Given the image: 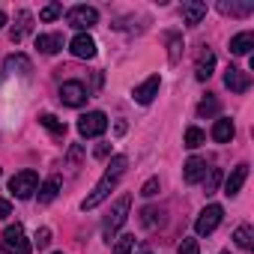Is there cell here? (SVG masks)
Segmentation results:
<instances>
[{"mask_svg": "<svg viewBox=\"0 0 254 254\" xmlns=\"http://www.w3.org/2000/svg\"><path fill=\"white\" fill-rule=\"evenodd\" d=\"M126 165H129V159H126L123 153L111 159V165H108V171L102 174V180L96 183V189H93V191H90V194L84 197V203H81V209H84V212L96 209V206H99V203H102V200H105V197H108V194L114 191V189H117L120 177L126 174Z\"/></svg>", "mask_w": 254, "mask_h": 254, "instance_id": "cell-1", "label": "cell"}, {"mask_svg": "<svg viewBox=\"0 0 254 254\" xmlns=\"http://www.w3.org/2000/svg\"><path fill=\"white\" fill-rule=\"evenodd\" d=\"M0 245H3V254H30V248H33V242L27 239L21 224H9L3 230V236H0Z\"/></svg>", "mask_w": 254, "mask_h": 254, "instance_id": "cell-2", "label": "cell"}, {"mask_svg": "<svg viewBox=\"0 0 254 254\" xmlns=\"http://www.w3.org/2000/svg\"><path fill=\"white\" fill-rule=\"evenodd\" d=\"M129 206H132V197L129 194H123L117 203H114V209L108 212V218H105V224H102V236L111 242L114 239V233L126 224V218H129Z\"/></svg>", "mask_w": 254, "mask_h": 254, "instance_id": "cell-3", "label": "cell"}, {"mask_svg": "<svg viewBox=\"0 0 254 254\" xmlns=\"http://www.w3.org/2000/svg\"><path fill=\"white\" fill-rule=\"evenodd\" d=\"M78 132H81L84 138H99V135H105V132H108V117H105L102 111L84 114V117L78 120Z\"/></svg>", "mask_w": 254, "mask_h": 254, "instance_id": "cell-4", "label": "cell"}, {"mask_svg": "<svg viewBox=\"0 0 254 254\" xmlns=\"http://www.w3.org/2000/svg\"><path fill=\"white\" fill-rule=\"evenodd\" d=\"M36 186H39L36 171H21V174H15V177L9 180V191H12L18 200H27V197L36 191Z\"/></svg>", "mask_w": 254, "mask_h": 254, "instance_id": "cell-5", "label": "cell"}, {"mask_svg": "<svg viewBox=\"0 0 254 254\" xmlns=\"http://www.w3.org/2000/svg\"><path fill=\"white\" fill-rule=\"evenodd\" d=\"M221 218H224V209H221L218 203H209V206L197 215V221H194V233H197V236H209V233L221 224Z\"/></svg>", "mask_w": 254, "mask_h": 254, "instance_id": "cell-6", "label": "cell"}, {"mask_svg": "<svg viewBox=\"0 0 254 254\" xmlns=\"http://www.w3.org/2000/svg\"><path fill=\"white\" fill-rule=\"evenodd\" d=\"M96 21H99V12L93 9V6H72L69 9V24L75 27V30H90V27H96Z\"/></svg>", "mask_w": 254, "mask_h": 254, "instance_id": "cell-7", "label": "cell"}, {"mask_svg": "<svg viewBox=\"0 0 254 254\" xmlns=\"http://www.w3.org/2000/svg\"><path fill=\"white\" fill-rule=\"evenodd\" d=\"M60 99H63V105H69V108H81V105L90 99V93H87V87H84L81 81H66V84L60 87Z\"/></svg>", "mask_w": 254, "mask_h": 254, "instance_id": "cell-8", "label": "cell"}, {"mask_svg": "<svg viewBox=\"0 0 254 254\" xmlns=\"http://www.w3.org/2000/svg\"><path fill=\"white\" fill-rule=\"evenodd\" d=\"M159 87H162V78H159V75H150L144 84H138V87H135L132 99H135L138 105H150V102L159 96Z\"/></svg>", "mask_w": 254, "mask_h": 254, "instance_id": "cell-9", "label": "cell"}, {"mask_svg": "<svg viewBox=\"0 0 254 254\" xmlns=\"http://www.w3.org/2000/svg\"><path fill=\"white\" fill-rule=\"evenodd\" d=\"M69 51L78 57V60H93L96 57V42L90 33H78L72 42H69Z\"/></svg>", "mask_w": 254, "mask_h": 254, "instance_id": "cell-10", "label": "cell"}, {"mask_svg": "<svg viewBox=\"0 0 254 254\" xmlns=\"http://www.w3.org/2000/svg\"><path fill=\"white\" fill-rule=\"evenodd\" d=\"M224 87H227L230 93H248V87H251V75L242 72V69H236V66H230V69L224 72Z\"/></svg>", "mask_w": 254, "mask_h": 254, "instance_id": "cell-11", "label": "cell"}, {"mask_svg": "<svg viewBox=\"0 0 254 254\" xmlns=\"http://www.w3.org/2000/svg\"><path fill=\"white\" fill-rule=\"evenodd\" d=\"M245 180H248V165L242 162V165H236V168H233V174L224 180V194H227V197L239 194V191H242V186H245Z\"/></svg>", "mask_w": 254, "mask_h": 254, "instance_id": "cell-12", "label": "cell"}, {"mask_svg": "<svg viewBox=\"0 0 254 254\" xmlns=\"http://www.w3.org/2000/svg\"><path fill=\"white\" fill-rule=\"evenodd\" d=\"M209 135H212V141H215V144H230V141H233V135H236V126H233V120L218 117Z\"/></svg>", "mask_w": 254, "mask_h": 254, "instance_id": "cell-13", "label": "cell"}, {"mask_svg": "<svg viewBox=\"0 0 254 254\" xmlns=\"http://www.w3.org/2000/svg\"><path fill=\"white\" fill-rule=\"evenodd\" d=\"M203 174H206V162H203V159H197V156H191V159L183 165V180H186L189 186L200 183V180H203Z\"/></svg>", "mask_w": 254, "mask_h": 254, "instance_id": "cell-14", "label": "cell"}, {"mask_svg": "<svg viewBox=\"0 0 254 254\" xmlns=\"http://www.w3.org/2000/svg\"><path fill=\"white\" fill-rule=\"evenodd\" d=\"M3 69H6L9 75H30V72H33V63H30L27 54H9L6 63H3Z\"/></svg>", "mask_w": 254, "mask_h": 254, "instance_id": "cell-15", "label": "cell"}, {"mask_svg": "<svg viewBox=\"0 0 254 254\" xmlns=\"http://www.w3.org/2000/svg\"><path fill=\"white\" fill-rule=\"evenodd\" d=\"M36 48H39L42 54H57V51L63 48V36H60V33H39V36H36Z\"/></svg>", "mask_w": 254, "mask_h": 254, "instance_id": "cell-16", "label": "cell"}, {"mask_svg": "<svg viewBox=\"0 0 254 254\" xmlns=\"http://www.w3.org/2000/svg\"><path fill=\"white\" fill-rule=\"evenodd\" d=\"M212 69H215V54H212V51H203V54L197 57L194 78H197V81H209V78H212Z\"/></svg>", "mask_w": 254, "mask_h": 254, "instance_id": "cell-17", "label": "cell"}, {"mask_svg": "<svg viewBox=\"0 0 254 254\" xmlns=\"http://www.w3.org/2000/svg\"><path fill=\"white\" fill-rule=\"evenodd\" d=\"M251 45H254V33H251V30H242V33H236V36L230 39V54L242 57V54L251 51Z\"/></svg>", "mask_w": 254, "mask_h": 254, "instance_id": "cell-18", "label": "cell"}, {"mask_svg": "<svg viewBox=\"0 0 254 254\" xmlns=\"http://www.w3.org/2000/svg\"><path fill=\"white\" fill-rule=\"evenodd\" d=\"M203 15H206V3H197V0L183 3V21H186V24H200Z\"/></svg>", "mask_w": 254, "mask_h": 254, "instance_id": "cell-19", "label": "cell"}, {"mask_svg": "<svg viewBox=\"0 0 254 254\" xmlns=\"http://www.w3.org/2000/svg\"><path fill=\"white\" fill-rule=\"evenodd\" d=\"M57 194H60V177H48L39 186V203H51Z\"/></svg>", "mask_w": 254, "mask_h": 254, "instance_id": "cell-20", "label": "cell"}, {"mask_svg": "<svg viewBox=\"0 0 254 254\" xmlns=\"http://www.w3.org/2000/svg\"><path fill=\"white\" fill-rule=\"evenodd\" d=\"M30 21H33V15L27 12V9H21L18 12V24L9 30V36H12V42H21L24 36H27V30H30Z\"/></svg>", "mask_w": 254, "mask_h": 254, "instance_id": "cell-21", "label": "cell"}, {"mask_svg": "<svg viewBox=\"0 0 254 254\" xmlns=\"http://www.w3.org/2000/svg\"><path fill=\"white\" fill-rule=\"evenodd\" d=\"M233 242H236L242 251H251V248H254V230H251L248 224L236 227V233H233Z\"/></svg>", "mask_w": 254, "mask_h": 254, "instance_id": "cell-22", "label": "cell"}, {"mask_svg": "<svg viewBox=\"0 0 254 254\" xmlns=\"http://www.w3.org/2000/svg\"><path fill=\"white\" fill-rule=\"evenodd\" d=\"M39 123L45 126L51 135H57V138H63V135H66V123H63V120H57L54 114H42V117H39Z\"/></svg>", "mask_w": 254, "mask_h": 254, "instance_id": "cell-23", "label": "cell"}, {"mask_svg": "<svg viewBox=\"0 0 254 254\" xmlns=\"http://www.w3.org/2000/svg\"><path fill=\"white\" fill-rule=\"evenodd\" d=\"M162 221H165V209L147 206V209L141 212V224H144V227H156V224H162Z\"/></svg>", "mask_w": 254, "mask_h": 254, "instance_id": "cell-24", "label": "cell"}, {"mask_svg": "<svg viewBox=\"0 0 254 254\" xmlns=\"http://www.w3.org/2000/svg\"><path fill=\"white\" fill-rule=\"evenodd\" d=\"M203 141H206V135L197 129V126H189V129H186V147H189V150H197Z\"/></svg>", "mask_w": 254, "mask_h": 254, "instance_id": "cell-25", "label": "cell"}, {"mask_svg": "<svg viewBox=\"0 0 254 254\" xmlns=\"http://www.w3.org/2000/svg\"><path fill=\"white\" fill-rule=\"evenodd\" d=\"M218 183H221V171H218V168H206V174H203V186H206V194H212V191L218 189Z\"/></svg>", "mask_w": 254, "mask_h": 254, "instance_id": "cell-26", "label": "cell"}, {"mask_svg": "<svg viewBox=\"0 0 254 254\" xmlns=\"http://www.w3.org/2000/svg\"><path fill=\"white\" fill-rule=\"evenodd\" d=\"M132 251H135V236L123 233V236L117 239V245H114V254H132Z\"/></svg>", "mask_w": 254, "mask_h": 254, "instance_id": "cell-27", "label": "cell"}, {"mask_svg": "<svg viewBox=\"0 0 254 254\" xmlns=\"http://www.w3.org/2000/svg\"><path fill=\"white\" fill-rule=\"evenodd\" d=\"M218 9H221V12H230V15H248L254 6H251V3H221Z\"/></svg>", "mask_w": 254, "mask_h": 254, "instance_id": "cell-28", "label": "cell"}, {"mask_svg": "<svg viewBox=\"0 0 254 254\" xmlns=\"http://www.w3.org/2000/svg\"><path fill=\"white\" fill-rule=\"evenodd\" d=\"M197 114H200V117H212V114H218V99H203V102L197 105Z\"/></svg>", "mask_w": 254, "mask_h": 254, "instance_id": "cell-29", "label": "cell"}, {"mask_svg": "<svg viewBox=\"0 0 254 254\" xmlns=\"http://www.w3.org/2000/svg\"><path fill=\"white\" fill-rule=\"evenodd\" d=\"M57 15H63V6H60V3H48V6L39 12V18H42V21H54Z\"/></svg>", "mask_w": 254, "mask_h": 254, "instance_id": "cell-30", "label": "cell"}, {"mask_svg": "<svg viewBox=\"0 0 254 254\" xmlns=\"http://www.w3.org/2000/svg\"><path fill=\"white\" fill-rule=\"evenodd\" d=\"M168 42H171V60H180V48H183L180 33H168Z\"/></svg>", "mask_w": 254, "mask_h": 254, "instance_id": "cell-31", "label": "cell"}, {"mask_svg": "<svg viewBox=\"0 0 254 254\" xmlns=\"http://www.w3.org/2000/svg\"><path fill=\"white\" fill-rule=\"evenodd\" d=\"M156 191H159V177H150V180L141 186V194H144V197H153Z\"/></svg>", "mask_w": 254, "mask_h": 254, "instance_id": "cell-32", "label": "cell"}, {"mask_svg": "<svg viewBox=\"0 0 254 254\" xmlns=\"http://www.w3.org/2000/svg\"><path fill=\"white\" fill-rule=\"evenodd\" d=\"M177 254H200L197 239H183V245H180V251H177Z\"/></svg>", "mask_w": 254, "mask_h": 254, "instance_id": "cell-33", "label": "cell"}, {"mask_svg": "<svg viewBox=\"0 0 254 254\" xmlns=\"http://www.w3.org/2000/svg\"><path fill=\"white\" fill-rule=\"evenodd\" d=\"M36 245H39V248H48V245H51V230H48V227H39V230H36Z\"/></svg>", "mask_w": 254, "mask_h": 254, "instance_id": "cell-34", "label": "cell"}, {"mask_svg": "<svg viewBox=\"0 0 254 254\" xmlns=\"http://www.w3.org/2000/svg\"><path fill=\"white\" fill-rule=\"evenodd\" d=\"M81 156H84V150H81V147H78V144H75V147H72V150H69V165H72V168H75V165H78V162H81Z\"/></svg>", "mask_w": 254, "mask_h": 254, "instance_id": "cell-35", "label": "cell"}, {"mask_svg": "<svg viewBox=\"0 0 254 254\" xmlns=\"http://www.w3.org/2000/svg\"><path fill=\"white\" fill-rule=\"evenodd\" d=\"M12 215V206H9V200L6 197H0V221H3V218H9Z\"/></svg>", "mask_w": 254, "mask_h": 254, "instance_id": "cell-36", "label": "cell"}, {"mask_svg": "<svg viewBox=\"0 0 254 254\" xmlns=\"http://www.w3.org/2000/svg\"><path fill=\"white\" fill-rule=\"evenodd\" d=\"M93 156H96V159H105V156H108V144H99V147H96V153H93Z\"/></svg>", "mask_w": 254, "mask_h": 254, "instance_id": "cell-37", "label": "cell"}, {"mask_svg": "<svg viewBox=\"0 0 254 254\" xmlns=\"http://www.w3.org/2000/svg\"><path fill=\"white\" fill-rule=\"evenodd\" d=\"M132 254H153L150 248H138V251H132Z\"/></svg>", "mask_w": 254, "mask_h": 254, "instance_id": "cell-38", "label": "cell"}, {"mask_svg": "<svg viewBox=\"0 0 254 254\" xmlns=\"http://www.w3.org/2000/svg\"><path fill=\"white\" fill-rule=\"evenodd\" d=\"M3 24H6V12H3V9H0V27H3Z\"/></svg>", "mask_w": 254, "mask_h": 254, "instance_id": "cell-39", "label": "cell"}, {"mask_svg": "<svg viewBox=\"0 0 254 254\" xmlns=\"http://www.w3.org/2000/svg\"><path fill=\"white\" fill-rule=\"evenodd\" d=\"M224 254H230V251H224Z\"/></svg>", "mask_w": 254, "mask_h": 254, "instance_id": "cell-40", "label": "cell"}, {"mask_svg": "<svg viewBox=\"0 0 254 254\" xmlns=\"http://www.w3.org/2000/svg\"><path fill=\"white\" fill-rule=\"evenodd\" d=\"M57 254H60V251H57Z\"/></svg>", "mask_w": 254, "mask_h": 254, "instance_id": "cell-41", "label": "cell"}]
</instances>
